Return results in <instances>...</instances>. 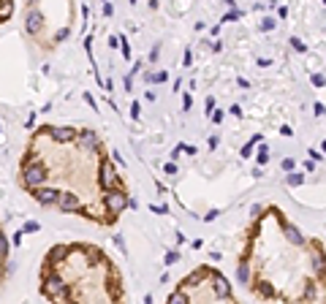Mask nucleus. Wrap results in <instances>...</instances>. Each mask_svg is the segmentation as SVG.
<instances>
[{"label":"nucleus","instance_id":"obj_4","mask_svg":"<svg viewBox=\"0 0 326 304\" xmlns=\"http://www.w3.org/2000/svg\"><path fill=\"white\" fill-rule=\"evenodd\" d=\"M33 196H36L41 204L49 206V204H57V196H60V193H57V190H49V187L41 185V187H36V190H33Z\"/></svg>","mask_w":326,"mask_h":304},{"label":"nucleus","instance_id":"obj_5","mask_svg":"<svg viewBox=\"0 0 326 304\" xmlns=\"http://www.w3.org/2000/svg\"><path fill=\"white\" fill-rule=\"evenodd\" d=\"M117 174H114V169H112V166H106V169H103V174H101V185L103 187H114V185H117Z\"/></svg>","mask_w":326,"mask_h":304},{"label":"nucleus","instance_id":"obj_8","mask_svg":"<svg viewBox=\"0 0 326 304\" xmlns=\"http://www.w3.org/2000/svg\"><path fill=\"white\" fill-rule=\"evenodd\" d=\"M288 182H291V185H299L302 177H299V174H291V177H288Z\"/></svg>","mask_w":326,"mask_h":304},{"label":"nucleus","instance_id":"obj_7","mask_svg":"<svg viewBox=\"0 0 326 304\" xmlns=\"http://www.w3.org/2000/svg\"><path fill=\"white\" fill-rule=\"evenodd\" d=\"M313 82H316V87H324V76H321V73H316V76H313Z\"/></svg>","mask_w":326,"mask_h":304},{"label":"nucleus","instance_id":"obj_6","mask_svg":"<svg viewBox=\"0 0 326 304\" xmlns=\"http://www.w3.org/2000/svg\"><path fill=\"white\" fill-rule=\"evenodd\" d=\"M82 144H84L87 150H95V147H98V139H95V133H90V130H87V133H82Z\"/></svg>","mask_w":326,"mask_h":304},{"label":"nucleus","instance_id":"obj_2","mask_svg":"<svg viewBox=\"0 0 326 304\" xmlns=\"http://www.w3.org/2000/svg\"><path fill=\"white\" fill-rule=\"evenodd\" d=\"M103 201H106V206H109V217L120 215V209L125 206V193H122V187H120V190L106 193V196H103Z\"/></svg>","mask_w":326,"mask_h":304},{"label":"nucleus","instance_id":"obj_1","mask_svg":"<svg viewBox=\"0 0 326 304\" xmlns=\"http://www.w3.org/2000/svg\"><path fill=\"white\" fill-rule=\"evenodd\" d=\"M46 182V171L41 169V166H25V185L30 187V190H36V187H41Z\"/></svg>","mask_w":326,"mask_h":304},{"label":"nucleus","instance_id":"obj_3","mask_svg":"<svg viewBox=\"0 0 326 304\" xmlns=\"http://www.w3.org/2000/svg\"><path fill=\"white\" fill-rule=\"evenodd\" d=\"M57 206H60L63 212H77L79 209L77 193H60V196H57Z\"/></svg>","mask_w":326,"mask_h":304}]
</instances>
